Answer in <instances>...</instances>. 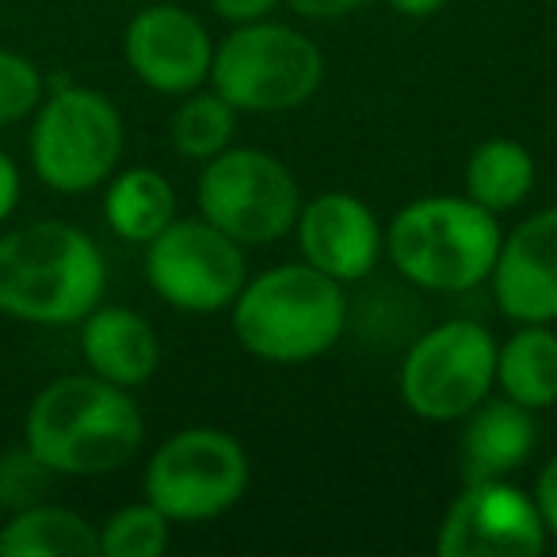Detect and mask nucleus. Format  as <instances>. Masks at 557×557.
Wrapping results in <instances>:
<instances>
[{"instance_id":"1","label":"nucleus","mask_w":557,"mask_h":557,"mask_svg":"<svg viewBox=\"0 0 557 557\" xmlns=\"http://www.w3.org/2000/svg\"><path fill=\"white\" fill-rule=\"evenodd\" d=\"M146 420L131 389L100 374H65L35 394L24 443L54 478H100L138 455Z\"/></svg>"},{"instance_id":"2","label":"nucleus","mask_w":557,"mask_h":557,"mask_svg":"<svg viewBox=\"0 0 557 557\" xmlns=\"http://www.w3.org/2000/svg\"><path fill=\"white\" fill-rule=\"evenodd\" d=\"M108 263L73 222L42 218L0 237V313L24 325L70 329L103 302Z\"/></svg>"},{"instance_id":"3","label":"nucleus","mask_w":557,"mask_h":557,"mask_svg":"<svg viewBox=\"0 0 557 557\" xmlns=\"http://www.w3.org/2000/svg\"><path fill=\"white\" fill-rule=\"evenodd\" d=\"M233 336L263 363H310L341 344L348 329L344 283L310 263H278L245 278L233 298Z\"/></svg>"},{"instance_id":"4","label":"nucleus","mask_w":557,"mask_h":557,"mask_svg":"<svg viewBox=\"0 0 557 557\" xmlns=\"http://www.w3.org/2000/svg\"><path fill=\"white\" fill-rule=\"evenodd\" d=\"M500 222L466 195H428L386 225V252L405 283L435 295H466L493 275Z\"/></svg>"},{"instance_id":"5","label":"nucleus","mask_w":557,"mask_h":557,"mask_svg":"<svg viewBox=\"0 0 557 557\" xmlns=\"http://www.w3.org/2000/svg\"><path fill=\"white\" fill-rule=\"evenodd\" d=\"M325 81V54L310 35L287 24L248 20L214 47L210 88L230 108L252 115L295 111L318 96Z\"/></svg>"},{"instance_id":"6","label":"nucleus","mask_w":557,"mask_h":557,"mask_svg":"<svg viewBox=\"0 0 557 557\" xmlns=\"http://www.w3.org/2000/svg\"><path fill=\"white\" fill-rule=\"evenodd\" d=\"M126 134L123 115L103 92L54 81L32 123V169L50 191L85 195L108 184L119 169Z\"/></svg>"},{"instance_id":"7","label":"nucleus","mask_w":557,"mask_h":557,"mask_svg":"<svg viewBox=\"0 0 557 557\" xmlns=\"http://www.w3.org/2000/svg\"><path fill=\"white\" fill-rule=\"evenodd\" d=\"M496 386V341L470 318L443 321L405 351L397 389L412 417L450 424L478 409Z\"/></svg>"},{"instance_id":"8","label":"nucleus","mask_w":557,"mask_h":557,"mask_svg":"<svg viewBox=\"0 0 557 557\" xmlns=\"http://www.w3.org/2000/svg\"><path fill=\"white\" fill-rule=\"evenodd\" d=\"M199 214L237 245H275L287 237L302 210L298 180L263 149H222L202 161Z\"/></svg>"},{"instance_id":"9","label":"nucleus","mask_w":557,"mask_h":557,"mask_svg":"<svg viewBox=\"0 0 557 557\" xmlns=\"http://www.w3.org/2000/svg\"><path fill=\"white\" fill-rule=\"evenodd\" d=\"M141 485L172 523H207L245 496L248 455L222 428H184L153 450Z\"/></svg>"},{"instance_id":"10","label":"nucleus","mask_w":557,"mask_h":557,"mask_svg":"<svg viewBox=\"0 0 557 557\" xmlns=\"http://www.w3.org/2000/svg\"><path fill=\"white\" fill-rule=\"evenodd\" d=\"M146 278L153 295L180 313L230 310L248 278L245 245L207 218H172L146 245Z\"/></svg>"},{"instance_id":"11","label":"nucleus","mask_w":557,"mask_h":557,"mask_svg":"<svg viewBox=\"0 0 557 557\" xmlns=\"http://www.w3.org/2000/svg\"><path fill=\"white\" fill-rule=\"evenodd\" d=\"M549 534L531 493L508 478L466 481L440 523L443 557H539Z\"/></svg>"},{"instance_id":"12","label":"nucleus","mask_w":557,"mask_h":557,"mask_svg":"<svg viewBox=\"0 0 557 557\" xmlns=\"http://www.w3.org/2000/svg\"><path fill=\"white\" fill-rule=\"evenodd\" d=\"M123 58L146 88L161 96H187L210 81L214 42L207 24L187 9L149 4L126 24Z\"/></svg>"},{"instance_id":"13","label":"nucleus","mask_w":557,"mask_h":557,"mask_svg":"<svg viewBox=\"0 0 557 557\" xmlns=\"http://www.w3.org/2000/svg\"><path fill=\"white\" fill-rule=\"evenodd\" d=\"M295 233L302 260L344 287L371 275L379 256L386 252V233L374 210L348 191H325L302 202Z\"/></svg>"},{"instance_id":"14","label":"nucleus","mask_w":557,"mask_h":557,"mask_svg":"<svg viewBox=\"0 0 557 557\" xmlns=\"http://www.w3.org/2000/svg\"><path fill=\"white\" fill-rule=\"evenodd\" d=\"M493 298L516 325H554L557 321V207H546L519 222L500 240L493 263Z\"/></svg>"},{"instance_id":"15","label":"nucleus","mask_w":557,"mask_h":557,"mask_svg":"<svg viewBox=\"0 0 557 557\" xmlns=\"http://www.w3.org/2000/svg\"><path fill=\"white\" fill-rule=\"evenodd\" d=\"M81 356L103 382L138 389L161 367V336L141 313L100 302L81 321Z\"/></svg>"},{"instance_id":"16","label":"nucleus","mask_w":557,"mask_h":557,"mask_svg":"<svg viewBox=\"0 0 557 557\" xmlns=\"http://www.w3.org/2000/svg\"><path fill=\"white\" fill-rule=\"evenodd\" d=\"M534 435L539 428L531 409L508 397H485L462 417V435H458L462 481H493L516 473L531 458Z\"/></svg>"},{"instance_id":"17","label":"nucleus","mask_w":557,"mask_h":557,"mask_svg":"<svg viewBox=\"0 0 557 557\" xmlns=\"http://www.w3.org/2000/svg\"><path fill=\"white\" fill-rule=\"evenodd\" d=\"M100 531L62 504H27L0 527V557H92Z\"/></svg>"},{"instance_id":"18","label":"nucleus","mask_w":557,"mask_h":557,"mask_svg":"<svg viewBox=\"0 0 557 557\" xmlns=\"http://www.w3.org/2000/svg\"><path fill=\"white\" fill-rule=\"evenodd\" d=\"M496 389L508 401L542 412L557 405V333L549 325H519L496 344Z\"/></svg>"},{"instance_id":"19","label":"nucleus","mask_w":557,"mask_h":557,"mask_svg":"<svg viewBox=\"0 0 557 557\" xmlns=\"http://www.w3.org/2000/svg\"><path fill=\"white\" fill-rule=\"evenodd\" d=\"M176 218V191L157 169H126L108 180L103 222L126 245H149Z\"/></svg>"},{"instance_id":"20","label":"nucleus","mask_w":557,"mask_h":557,"mask_svg":"<svg viewBox=\"0 0 557 557\" xmlns=\"http://www.w3.org/2000/svg\"><path fill=\"white\" fill-rule=\"evenodd\" d=\"M534 187V157L516 138H488L466 161V199L504 214L516 210Z\"/></svg>"},{"instance_id":"21","label":"nucleus","mask_w":557,"mask_h":557,"mask_svg":"<svg viewBox=\"0 0 557 557\" xmlns=\"http://www.w3.org/2000/svg\"><path fill=\"white\" fill-rule=\"evenodd\" d=\"M233 134H237V108H230L214 88L187 92L172 115V149L187 161L218 157L222 149H230Z\"/></svg>"},{"instance_id":"22","label":"nucleus","mask_w":557,"mask_h":557,"mask_svg":"<svg viewBox=\"0 0 557 557\" xmlns=\"http://www.w3.org/2000/svg\"><path fill=\"white\" fill-rule=\"evenodd\" d=\"M172 519L157 504H126L100 527L103 557H157L172 542Z\"/></svg>"},{"instance_id":"23","label":"nucleus","mask_w":557,"mask_h":557,"mask_svg":"<svg viewBox=\"0 0 557 557\" xmlns=\"http://www.w3.org/2000/svg\"><path fill=\"white\" fill-rule=\"evenodd\" d=\"M47 96V77L32 58L16 50H0V126L24 123Z\"/></svg>"},{"instance_id":"24","label":"nucleus","mask_w":557,"mask_h":557,"mask_svg":"<svg viewBox=\"0 0 557 557\" xmlns=\"http://www.w3.org/2000/svg\"><path fill=\"white\" fill-rule=\"evenodd\" d=\"M54 473L27 450V443L20 450H4L0 455V508L20 511L27 504H39L50 488Z\"/></svg>"},{"instance_id":"25","label":"nucleus","mask_w":557,"mask_h":557,"mask_svg":"<svg viewBox=\"0 0 557 557\" xmlns=\"http://www.w3.org/2000/svg\"><path fill=\"white\" fill-rule=\"evenodd\" d=\"M531 496H534V504H539V516H542V523H546V534L557 539V455L542 466Z\"/></svg>"},{"instance_id":"26","label":"nucleus","mask_w":557,"mask_h":557,"mask_svg":"<svg viewBox=\"0 0 557 557\" xmlns=\"http://www.w3.org/2000/svg\"><path fill=\"white\" fill-rule=\"evenodd\" d=\"M283 0H210V9L230 24H248V20H263L278 9Z\"/></svg>"},{"instance_id":"27","label":"nucleus","mask_w":557,"mask_h":557,"mask_svg":"<svg viewBox=\"0 0 557 557\" xmlns=\"http://www.w3.org/2000/svg\"><path fill=\"white\" fill-rule=\"evenodd\" d=\"M287 4L306 20H341V16L359 12L367 0H287Z\"/></svg>"},{"instance_id":"28","label":"nucleus","mask_w":557,"mask_h":557,"mask_svg":"<svg viewBox=\"0 0 557 557\" xmlns=\"http://www.w3.org/2000/svg\"><path fill=\"white\" fill-rule=\"evenodd\" d=\"M16 207H20V169H16V161L0 149V225L9 222Z\"/></svg>"},{"instance_id":"29","label":"nucleus","mask_w":557,"mask_h":557,"mask_svg":"<svg viewBox=\"0 0 557 557\" xmlns=\"http://www.w3.org/2000/svg\"><path fill=\"white\" fill-rule=\"evenodd\" d=\"M389 9L397 12V16H409V20H428L435 16V12L447 4V0H386Z\"/></svg>"},{"instance_id":"30","label":"nucleus","mask_w":557,"mask_h":557,"mask_svg":"<svg viewBox=\"0 0 557 557\" xmlns=\"http://www.w3.org/2000/svg\"><path fill=\"white\" fill-rule=\"evenodd\" d=\"M131 4H138V0H131Z\"/></svg>"}]
</instances>
